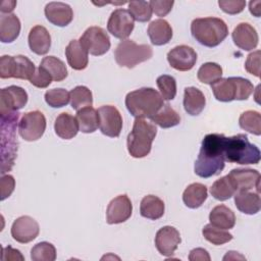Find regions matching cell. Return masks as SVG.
<instances>
[{
	"label": "cell",
	"mask_w": 261,
	"mask_h": 261,
	"mask_svg": "<svg viewBox=\"0 0 261 261\" xmlns=\"http://www.w3.org/2000/svg\"><path fill=\"white\" fill-rule=\"evenodd\" d=\"M46 18L54 25L66 27L73 18L71 7L63 2H50L45 6Z\"/></svg>",
	"instance_id": "d6986e66"
},
{
	"label": "cell",
	"mask_w": 261,
	"mask_h": 261,
	"mask_svg": "<svg viewBox=\"0 0 261 261\" xmlns=\"http://www.w3.org/2000/svg\"><path fill=\"white\" fill-rule=\"evenodd\" d=\"M165 210L164 202L157 196L147 195L140 204V213L143 217L156 220L163 216Z\"/></svg>",
	"instance_id": "f1b7e54d"
},
{
	"label": "cell",
	"mask_w": 261,
	"mask_h": 261,
	"mask_svg": "<svg viewBox=\"0 0 261 261\" xmlns=\"http://www.w3.org/2000/svg\"><path fill=\"white\" fill-rule=\"evenodd\" d=\"M31 259L33 261H54L56 259V249L51 243H38L31 250Z\"/></svg>",
	"instance_id": "ab89813d"
},
{
	"label": "cell",
	"mask_w": 261,
	"mask_h": 261,
	"mask_svg": "<svg viewBox=\"0 0 261 261\" xmlns=\"http://www.w3.org/2000/svg\"><path fill=\"white\" fill-rule=\"evenodd\" d=\"M52 81L53 80L51 75L43 67L39 66L38 68H36V71L33 77L30 80V83L37 88L44 89V88H47Z\"/></svg>",
	"instance_id": "f6af8a7d"
},
{
	"label": "cell",
	"mask_w": 261,
	"mask_h": 261,
	"mask_svg": "<svg viewBox=\"0 0 261 261\" xmlns=\"http://www.w3.org/2000/svg\"><path fill=\"white\" fill-rule=\"evenodd\" d=\"M97 111L101 133L110 138H117L122 128V117L118 109L112 105H104Z\"/></svg>",
	"instance_id": "7c38bea8"
},
{
	"label": "cell",
	"mask_w": 261,
	"mask_h": 261,
	"mask_svg": "<svg viewBox=\"0 0 261 261\" xmlns=\"http://www.w3.org/2000/svg\"><path fill=\"white\" fill-rule=\"evenodd\" d=\"M70 105L74 110H80L82 108L92 106L93 96L92 92L85 86H77L69 92Z\"/></svg>",
	"instance_id": "8d00e7d4"
},
{
	"label": "cell",
	"mask_w": 261,
	"mask_h": 261,
	"mask_svg": "<svg viewBox=\"0 0 261 261\" xmlns=\"http://www.w3.org/2000/svg\"><path fill=\"white\" fill-rule=\"evenodd\" d=\"M239 124L241 128L250 134L261 135V115L258 111L247 110L243 112L239 118Z\"/></svg>",
	"instance_id": "d590c367"
},
{
	"label": "cell",
	"mask_w": 261,
	"mask_h": 261,
	"mask_svg": "<svg viewBox=\"0 0 261 261\" xmlns=\"http://www.w3.org/2000/svg\"><path fill=\"white\" fill-rule=\"evenodd\" d=\"M20 33V20L15 14H2L0 17V41L11 43Z\"/></svg>",
	"instance_id": "4316f807"
},
{
	"label": "cell",
	"mask_w": 261,
	"mask_h": 261,
	"mask_svg": "<svg viewBox=\"0 0 261 261\" xmlns=\"http://www.w3.org/2000/svg\"><path fill=\"white\" fill-rule=\"evenodd\" d=\"M15 5H16L15 1H3L1 3L0 10H1L2 13H8L9 14V12H11L14 9Z\"/></svg>",
	"instance_id": "816d5d0a"
},
{
	"label": "cell",
	"mask_w": 261,
	"mask_h": 261,
	"mask_svg": "<svg viewBox=\"0 0 261 261\" xmlns=\"http://www.w3.org/2000/svg\"><path fill=\"white\" fill-rule=\"evenodd\" d=\"M245 69L249 73L259 77L260 75V51L259 50L252 52L247 56V60L245 62Z\"/></svg>",
	"instance_id": "bcb514c9"
},
{
	"label": "cell",
	"mask_w": 261,
	"mask_h": 261,
	"mask_svg": "<svg viewBox=\"0 0 261 261\" xmlns=\"http://www.w3.org/2000/svg\"><path fill=\"white\" fill-rule=\"evenodd\" d=\"M260 5H261V2L260 1H251L249 3V9H250V12L255 15L256 17H259L260 16Z\"/></svg>",
	"instance_id": "f5cc1de1"
},
{
	"label": "cell",
	"mask_w": 261,
	"mask_h": 261,
	"mask_svg": "<svg viewBox=\"0 0 261 261\" xmlns=\"http://www.w3.org/2000/svg\"><path fill=\"white\" fill-rule=\"evenodd\" d=\"M189 260L191 261H209L210 260V256L208 254V252L203 249V248H196V249H193L191 252H190V255H189Z\"/></svg>",
	"instance_id": "f907efd6"
},
{
	"label": "cell",
	"mask_w": 261,
	"mask_h": 261,
	"mask_svg": "<svg viewBox=\"0 0 261 261\" xmlns=\"http://www.w3.org/2000/svg\"><path fill=\"white\" fill-rule=\"evenodd\" d=\"M153 56L151 46L147 44H137L133 40L121 41L115 51L114 58L119 66L134 68L138 64L149 60Z\"/></svg>",
	"instance_id": "52a82bcc"
},
{
	"label": "cell",
	"mask_w": 261,
	"mask_h": 261,
	"mask_svg": "<svg viewBox=\"0 0 261 261\" xmlns=\"http://www.w3.org/2000/svg\"><path fill=\"white\" fill-rule=\"evenodd\" d=\"M222 75V68L215 62H206L201 65L198 70V80L207 85H212L214 82L219 80Z\"/></svg>",
	"instance_id": "74e56055"
},
{
	"label": "cell",
	"mask_w": 261,
	"mask_h": 261,
	"mask_svg": "<svg viewBox=\"0 0 261 261\" xmlns=\"http://www.w3.org/2000/svg\"><path fill=\"white\" fill-rule=\"evenodd\" d=\"M231 37L234 45L245 51H251L255 49L259 41L256 30L248 22L239 23L233 29Z\"/></svg>",
	"instance_id": "ac0fdd59"
},
{
	"label": "cell",
	"mask_w": 261,
	"mask_h": 261,
	"mask_svg": "<svg viewBox=\"0 0 261 261\" xmlns=\"http://www.w3.org/2000/svg\"><path fill=\"white\" fill-rule=\"evenodd\" d=\"M39 232V223L33 217L28 215L16 218L11 226L12 238L20 244H27L34 241Z\"/></svg>",
	"instance_id": "9a60e30c"
},
{
	"label": "cell",
	"mask_w": 261,
	"mask_h": 261,
	"mask_svg": "<svg viewBox=\"0 0 261 261\" xmlns=\"http://www.w3.org/2000/svg\"><path fill=\"white\" fill-rule=\"evenodd\" d=\"M19 113L17 111L1 116V173L9 171L14 165L17 154L15 129Z\"/></svg>",
	"instance_id": "8992f818"
},
{
	"label": "cell",
	"mask_w": 261,
	"mask_h": 261,
	"mask_svg": "<svg viewBox=\"0 0 261 261\" xmlns=\"http://www.w3.org/2000/svg\"><path fill=\"white\" fill-rule=\"evenodd\" d=\"M46 103L53 108H60L66 106L70 101L69 93L62 88L48 90L45 93Z\"/></svg>",
	"instance_id": "7bdbcfd3"
},
{
	"label": "cell",
	"mask_w": 261,
	"mask_h": 261,
	"mask_svg": "<svg viewBox=\"0 0 261 261\" xmlns=\"http://www.w3.org/2000/svg\"><path fill=\"white\" fill-rule=\"evenodd\" d=\"M1 259L3 261H9V260H12V261L21 260L22 261L24 258L18 250L13 249L12 247L8 246V247H5V248H2Z\"/></svg>",
	"instance_id": "681fc988"
},
{
	"label": "cell",
	"mask_w": 261,
	"mask_h": 261,
	"mask_svg": "<svg viewBox=\"0 0 261 261\" xmlns=\"http://www.w3.org/2000/svg\"><path fill=\"white\" fill-rule=\"evenodd\" d=\"M223 140L224 135L221 134H209L204 137L194 167L198 176L208 178L223 170L225 166Z\"/></svg>",
	"instance_id": "6da1fadb"
},
{
	"label": "cell",
	"mask_w": 261,
	"mask_h": 261,
	"mask_svg": "<svg viewBox=\"0 0 261 261\" xmlns=\"http://www.w3.org/2000/svg\"><path fill=\"white\" fill-rule=\"evenodd\" d=\"M181 239L178 230L173 226L161 227L155 236V246L162 256H172L180 244Z\"/></svg>",
	"instance_id": "e0dca14e"
},
{
	"label": "cell",
	"mask_w": 261,
	"mask_h": 261,
	"mask_svg": "<svg viewBox=\"0 0 261 261\" xmlns=\"http://www.w3.org/2000/svg\"><path fill=\"white\" fill-rule=\"evenodd\" d=\"M148 36L150 41L155 46H162L167 43L172 38V29L168 21L162 18L155 19L150 22L148 30Z\"/></svg>",
	"instance_id": "603a6c76"
},
{
	"label": "cell",
	"mask_w": 261,
	"mask_h": 261,
	"mask_svg": "<svg viewBox=\"0 0 261 261\" xmlns=\"http://www.w3.org/2000/svg\"><path fill=\"white\" fill-rule=\"evenodd\" d=\"M35 71V64L27 56L3 55L0 58L1 79L14 77L30 81L33 77Z\"/></svg>",
	"instance_id": "ba28073f"
},
{
	"label": "cell",
	"mask_w": 261,
	"mask_h": 261,
	"mask_svg": "<svg viewBox=\"0 0 261 261\" xmlns=\"http://www.w3.org/2000/svg\"><path fill=\"white\" fill-rule=\"evenodd\" d=\"M218 5L221 10L227 14H238L242 12L246 6L244 0H219Z\"/></svg>",
	"instance_id": "ee69618b"
},
{
	"label": "cell",
	"mask_w": 261,
	"mask_h": 261,
	"mask_svg": "<svg viewBox=\"0 0 261 261\" xmlns=\"http://www.w3.org/2000/svg\"><path fill=\"white\" fill-rule=\"evenodd\" d=\"M203 237L213 245L219 246L228 243L232 240V234L226 231V229H221L213 226L211 223L206 224L202 230Z\"/></svg>",
	"instance_id": "f35d334b"
},
{
	"label": "cell",
	"mask_w": 261,
	"mask_h": 261,
	"mask_svg": "<svg viewBox=\"0 0 261 261\" xmlns=\"http://www.w3.org/2000/svg\"><path fill=\"white\" fill-rule=\"evenodd\" d=\"M15 180L14 177L10 174L2 175L0 180V188H1V201L8 198L12 192L14 191Z\"/></svg>",
	"instance_id": "c3c4849f"
},
{
	"label": "cell",
	"mask_w": 261,
	"mask_h": 261,
	"mask_svg": "<svg viewBox=\"0 0 261 261\" xmlns=\"http://www.w3.org/2000/svg\"><path fill=\"white\" fill-rule=\"evenodd\" d=\"M30 49L37 55H45L51 47V36L43 25H35L29 33Z\"/></svg>",
	"instance_id": "44dd1931"
},
{
	"label": "cell",
	"mask_w": 261,
	"mask_h": 261,
	"mask_svg": "<svg viewBox=\"0 0 261 261\" xmlns=\"http://www.w3.org/2000/svg\"><path fill=\"white\" fill-rule=\"evenodd\" d=\"M88 51L79 40H71L65 48V56L69 66L75 70H83L88 66Z\"/></svg>",
	"instance_id": "7402d4cb"
},
{
	"label": "cell",
	"mask_w": 261,
	"mask_h": 261,
	"mask_svg": "<svg viewBox=\"0 0 261 261\" xmlns=\"http://www.w3.org/2000/svg\"><path fill=\"white\" fill-rule=\"evenodd\" d=\"M55 82H61L67 76V68L62 60L55 56L44 57L40 64Z\"/></svg>",
	"instance_id": "e575fe53"
},
{
	"label": "cell",
	"mask_w": 261,
	"mask_h": 261,
	"mask_svg": "<svg viewBox=\"0 0 261 261\" xmlns=\"http://www.w3.org/2000/svg\"><path fill=\"white\" fill-rule=\"evenodd\" d=\"M234 260V259H242V260H246V258L240 254H238V252H234V251H229L227 252V254L223 257V260Z\"/></svg>",
	"instance_id": "db71d44e"
},
{
	"label": "cell",
	"mask_w": 261,
	"mask_h": 261,
	"mask_svg": "<svg viewBox=\"0 0 261 261\" xmlns=\"http://www.w3.org/2000/svg\"><path fill=\"white\" fill-rule=\"evenodd\" d=\"M28 102L27 92L17 86H9L0 91V114H10L21 109Z\"/></svg>",
	"instance_id": "4fadbf2b"
},
{
	"label": "cell",
	"mask_w": 261,
	"mask_h": 261,
	"mask_svg": "<svg viewBox=\"0 0 261 261\" xmlns=\"http://www.w3.org/2000/svg\"><path fill=\"white\" fill-rule=\"evenodd\" d=\"M149 3L152 8V11L157 16H160V17L167 15L172 9V6L174 4L173 1H157V0L149 1Z\"/></svg>",
	"instance_id": "7dc6e473"
},
{
	"label": "cell",
	"mask_w": 261,
	"mask_h": 261,
	"mask_svg": "<svg viewBox=\"0 0 261 261\" xmlns=\"http://www.w3.org/2000/svg\"><path fill=\"white\" fill-rule=\"evenodd\" d=\"M208 196L207 187L200 182L191 184L182 193V201L185 205L191 209H196L202 206Z\"/></svg>",
	"instance_id": "4dcf8cb0"
},
{
	"label": "cell",
	"mask_w": 261,
	"mask_h": 261,
	"mask_svg": "<svg viewBox=\"0 0 261 261\" xmlns=\"http://www.w3.org/2000/svg\"><path fill=\"white\" fill-rule=\"evenodd\" d=\"M125 106L136 118H150L163 106V98L153 88H141L126 95Z\"/></svg>",
	"instance_id": "3957f363"
},
{
	"label": "cell",
	"mask_w": 261,
	"mask_h": 261,
	"mask_svg": "<svg viewBox=\"0 0 261 261\" xmlns=\"http://www.w3.org/2000/svg\"><path fill=\"white\" fill-rule=\"evenodd\" d=\"M237 192H238L237 185L228 174L215 180L210 188L211 195L218 201L228 200Z\"/></svg>",
	"instance_id": "d6a6232c"
},
{
	"label": "cell",
	"mask_w": 261,
	"mask_h": 261,
	"mask_svg": "<svg viewBox=\"0 0 261 261\" xmlns=\"http://www.w3.org/2000/svg\"><path fill=\"white\" fill-rule=\"evenodd\" d=\"M223 154L225 161L242 165L258 164L261 158L258 147L250 143L244 134L225 137L223 140Z\"/></svg>",
	"instance_id": "7a4b0ae2"
},
{
	"label": "cell",
	"mask_w": 261,
	"mask_h": 261,
	"mask_svg": "<svg viewBox=\"0 0 261 261\" xmlns=\"http://www.w3.org/2000/svg\"><path fill=\"white\" fill-rule=\"evenodd\" d=\"M133 212V205L126 195H119L112 199L106 210L108 224H118L126 221Z\"/></svg>",
	"instance_id": "2e32d148"
},
{
	"label": "cell",
	"mask_w": 261,
	"mask_h": 261,
	"mask_svg": "<svg viewBox=\"0 0 261 261\" xmlns=\"http://www.w3.org/2000/svg\"><path fill=\"white\" fill-rule=\"evenodd\" d=\"M216 100L220 102H230L237 99V84L236 76L220 77L211 85Z\"/></svg>",
	"instance_id": "d4e9b609"
},
{
	"label": "cell",
	"mask_w": 261,
	"mask_h": 261,
	"mask_svg": "<svg viewBox=\"0 0 261 261\" xmlns=\"http://www.w3.org/2000/svg\"><path fill=\"white\" fill-rule=\"evenodd\" d=\"M156 125L145 119L136 118L133 129L127 136V151L134 158L146 157L152 148V143L156 137Z\"/></svg>",
	"instance_id": "5b68a950"
},
{
	"label": "cell",
	"mask_w": 261,
	"mask_h": 261,
	"mask_svg": "<svg viewBox=\"0 0 261 261\" xmlns=\"http://www.w3.org/2000/svg\"><path fill=\"white\" fill-rule=\"evenodd\" d=\"M228 175L233 179L239 191H250L256 188L259 193L260 187V173L259 171L251 168H236L232 169Z\"/></svg>",
	"instance_id": "ffe728a7"
},
{
	"label": "cell",
	"mask_w": 261,
	"mask_h": 261,
	"mask_svg": "<svg viewBox=\"0 0 261 261\" xmlns=\"http://www.w3.org/2000/svg\"><path fill=\"white\" fill-rule=\"evenodd\" d=\"M156 83L163 100L170 101L174 99L176 95V82L173 76L168 74H162L157 77Z\"/></svg>",
	"instance_id": "b9f144b4"
},
{
	"label": "cell",
	"mask_w": 261,
	"mask_h": 261,
	"mask_svg": "<svg viewBox=\"0 0 261 261\" xmlns=\"http://www.w3.org/2000/svg\"><path fill=\"white\" fill-rule=\"evenodd\" d=\"M150 119L154 124H157L162 128L173 127L180 122L179 114L173 108H171L169 104H163L159 111L151 116Z\"/></svg>",
	"instance_id": "836d02e7"
},
{
	"label": "cell",
	"mask_w": 261,
	"mask_h": 261,
	"mask_svg": "<svg viewBox=\"0 0 261 261\" xmlns=\"http://www.w3.org/2000/svg\"><path fill=\"white\" fill-rule=\"evenodd\" d=\"M210 223L221 229H230L236 224V215L225 205L215 206L209 214Z\"/></svg>",
	"instance_id": "f546056e"
},
{
	"label": "cell",
	"mask_w": 261,
	"mask_h": 261,
	"mask_svg": "<svg viewBox=\"0 0 261 261\" xmlns=\"http://www.w3.org/2000/svg\"><path fill=\"white\" fill-rule=\"evenodd\" d=\"M234 204L237 208L245 214L253 215L260 211L261 201L259 193L249 191H239L234 195Z\"/></svg>",
	"instance_id": "cb8c5ba5"
},
{
	"label": "cell",
	"mask_w": 261,
	"mask_h": 261,
	"mask_svg": "<svg viewBox=\"0 0 261 261\" xmlns=\"http://www.w3.org/2000/svg\"><path fill=\"white\" fill-rule=\"evenodd\" d=\"M192 36L206 47L218 46L228 35L226 23L218 17L195 18L191 23Z\"/></svg>",
	"instance_id": "277c9868"
},
{
	"label": "cell",
	"mask_w": 261,
	"mask_h": 261,
	"mask_svg": "<svg viewBox=\"0 0 261 261\" xmlns=\"http://www.w3.org/2000/svg\"><path fill=\"white\" fill-rule=\"evenodd\" d=\"M206 104L204 94L195 87H187L184 92V108L190 115H199Z\"/></svg>",
	"instance_id": "484cf974"
},
{
	"label": "cell",
	"mask_w": 261,
	"mask_h": 261,
	"mask_svg": "<svg viewBox=\"0 0 261 261\" xmlns=\"http://www.w3.org/2000/svg\"><path fill=\"white\" fill-rule=\"evenodd\" d=\"M128 11L134 19L140 22L150 20L153 12L150 3L147 1H130L128 3Z\"/></svg>",
	"instance_id": "60d3db41"
},
{
	"label": "cell",
	"mask_w": 261,
	"mask_h": 261,
	"mask_svg": "<svg viewBox=\"0 0 261 261\" xmlns=\"http://www.w3.org/2000/svg\"><path fill=\"white\" fill-rule=\"evenodd\" d=\"M83 47L94 56L104 55L110 49V39L106 31L100 27H90L80 38Z\"/></svg>",
	"instance_id": "9c48e42d"
},
{
	"label": "cell",
	"mask_w": 261,
	"mask_h": 261,
	"mask_svg": "<svg viewBox=\"0 0 261 261\" xmlns=\"http://www.w3.org/2000/svg\"><path fill=\"white\" fill-rule=\"evenodd\" d=\"M169 65L178 71L191 70L197 62L196 51L187 45H178L167 53Z\"/></svg>",
	"instance_id": "5bb4252c"
},
{
	"label": "cell",
	"mask_w": 261,
	"mask_h": 261,
	"mask_svg": "<svg viewBox=\"0 0 261 261\" xmlns=\"http://www.w3.org/2000/svg\"><path fill=\"white\" fill-rule=\"evenodd\" d=\"M55 134L64 140H70L76 136L79 129V124L76 118L67 112L59 114L54 122Z\"/></svg>",
	"instance_id": "83f0119b"
},
{
	"label": "cell",
	"mask_w": 261,
	"mask_h": 261,
	"mask_svg": "<svg viewBox=\"0 0 261 261\" xmlns=\"http://www.w3.org/2000/svg\"><path fill=\"white\" fill-rule=\"evenodd\" d=\"M75 118L79 124V129L82 133H94L99 127L98 111L92 106H88L77 110Z\"/></svg>",
	"instance_id": "1f68e13d"
},
{
	"label": "cell",
	"mask_w": 261,
	"mask_h": 261,
	"mask_svg": "<svg viewBox=\"0 0 261 261\" xmlns=\"http://www.w3.org/2000/svg\"><path fill=\"white\" fill-rule=\"evenodd\" d=\"M135 28V19L128 10L117 8L109 16L107 22L108 32L115 38L124 40L133 32Z\"/></svg>",
	"instance_id": "8fae6325"
},
{
	"label": "cell",
	"mask_w": 261,
	"mask_h": 261,
	"mask_svg": "<svg viewBox=\"0 0 261 261\" xmlns=\"http://www.w3.org/2000/svg\"><path fill=\"white\" fill-rule=\"evenodd\" d=\"M45 129L46 118L44 114L39 110L24 113L18 123L19 136L28 142L41 139L45 133Z\"/></svg>",
	"instance_id": "30bf717a"
}]
</instances>
